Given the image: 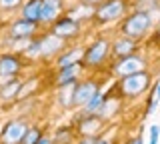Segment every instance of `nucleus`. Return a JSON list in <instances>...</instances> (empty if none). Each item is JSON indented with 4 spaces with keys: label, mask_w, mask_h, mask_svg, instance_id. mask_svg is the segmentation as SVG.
Returning a JSON list of instances; mask_svg holds the SVG:
<instances>
[{
    "label": "nucleus",
    "mask_w": 160,
    "mask_h": 144,
    "mask_svg": "<svg viewBox=\"0 0 160 144\" xmlns=\"http://www.w3.org/2000/svg\"><path fill=\"white\" fill-rule=\"evenodd\" d=\"M158 126H152L150 128V144H156V140H158Z\"/></svg>",
    "instance_id": "19"
},
{
    "label": "nucleus",
    "mask_w": 160,
    "mask_h": 144,
    "mask_svg": "<svg viewBox=\"0 0 160 144\" xmlns=\"http://www.w3.org/2000/svg\"><path fill=\"white\" fill-rule=\"evenodd\" d=\"M56 12H58V0H46V2H42V14H40V18L42 20H52L56 16Z\"/></svg>",
    "instance_id": "9"
},
{
    "label": "nucleus",
    "mask_w": 160,
    "mask_h": 144,
    "mask_svg": "<svg viewBox=\"0 0 160 144\" xmlns=\"http://www.w3.org/2000/svg\"><path fill=\"white\" fill-rule=\"evenodd\" d=\"M80 144H96V142H94L92 138H88V140H84V142H80Z\"/></svg>",
    "instance_id": "22"
},
{
    "label": "nucleus",
    "mask_w": 160,
    "mask_h": 144,
    "mask_svg": "<svg viewBox=\"0 0 160 144\" xmlns=\"http://www.w3.org/2000/svg\"><path fill=\"white\" fill-rule=\"evenodd\" d=\"M40 14H42V2H40V0H32V2H28L26 8H24V16H26V20H30V22H36L40 18Z\"/></svg>",
    "instance_id": "8"
},
{
    "label": "nucleus",
    "mask_w": 160,
    "mask_h": 144,
    "mask_svg": "<svg viewBox=\"0 0 160 144\" xmlns=\"http://www.w3.org/2000/svg\"><path fill=\"white\" fill-rule=\"evenodd\" d=\"M120 12H122V2H120V0H110V2L104 4L96 14L102 20H110V18H116Z\"/></svg>",
    "instance_id": "6"
},
{
    "label": "nucleus",
    "mask_w": 160,
    "mask_h": 144,
    "mask_svg": "<svg viewBox=\"0 0 160 144\" xmlns=\"http://www.w3.org/2000/svg\"><path fill=\"white\" fill-rule=\"evenodd\" d=\"M24 136H26V128H24L22 122H12V124H8L6 132H4V140H6L8 144L22 142Z\"/></svg>",
    "instance_id": "3"
},
{
    "label": "nucleus",
    "mask_w": 160,
    "mask_h": 144,
    "mask_svg": "<svg viewBox=\"0 0 160 144\" xmlns=\"http://www.w3.org/2000/svg\"><path fill=\"white\" fill-rule=\"evenodd\" d=\"M130 50H132V42H130V40H120L116 44V52L118 54H126V56H128Z\"/></svg>",
    "instance_id": "16"
},
{
    "label": "nucleus",
    "mask_w": 160,
    "mask_h": 144,
    "mask_svg": "<svg viewBox=\"0 0 160 144\" xmlns=\"http://www.w3.org/2000/svg\"><path fill=\"white\" fill-rule=\"evenodd\" d=\"M156 96L160 98V84H158V86H156Z\"/></svg>",
    "instance_id": "23"
},
{
    "label": "nucleus",
    "mask_w": 160,
    "mask_h": 144,
    "mask_svg": "<svg viewBox=\"0 0 160 144\" xmlns=\"http://www.w3.org/2000/svg\"><path fill=\"white\" fill-rule=\"evenodd\" d=\"M78 56H80V50H72V52H68L64 58H60V66H62V68H64V66H72V62L76 60Z\"/></svg>",
    "instance_id": "15"
},
{
    "label": "nucleus",
    "mask_w": 160,
    "mask_h": 144,
    "mask_svg": "<svg viewBox=\"0 0 160 144\" xmlns=\"http://www.w3.org/2000/svg\"><path fill=\"white\" fill-rule=\"evenodd\" d=\"M142 60L136 56H124V60L118 64V74H122V76H130V74H136L140 72V68H142Z\"/></svg>",
    "instance_id": "4"
},
{
    "label": "nucleus",
    "mask_w": 160,
    "mask_h": 144,
    "mask_svg": "<svg viewBox=\"0 0 160 144\" xmlns=\"http://www.w3.org/2000/svg\"><path fill=\"white\" fill-rule=\"evenodd\" d=\"M16 70H18V62L14 60V58L4 56L2 60H0V74H4V76H10V74H14Z\"/></svg>",
    "instance_id": "10"
},
{
    "label": "nucleus",
    "mask_w": 160,
    "mask_h": 144,
    "mask_svg": "<svg viewBox=\"0 0 160 144\" xmlns=\"http://www.w3.org/2000/svg\"><path fill=\"white\" fill-rule=\"evenodd\" d=\"M76 24H74L72 20H60L58 24H56V28H54V30H56V34H60V36H66V34H72V32H76Z\"/></svg>",
    "instance_id": "11"
},
{
    "label": "nucleus",
    "mask_w": 160,
    "mask_h": 144,
    "mask_svg": "<svg viewBox=\"0 0 160 144\" xmlns=\"http://www.w3.org/2000/svg\"><path fill=\"white\" fill-rule=\"evenodd\" d=\"M148 86V74L146 72H136V74H130V76H124L122 80V90L130 94V96H136L142 90H146Z\"/></svg>",
    "instance_id": "1"
},
{
    "label": "nucleus",
    "mask_w": 160,
    "mask_h": 144,
    "mask_svg": "<svg viewBox=\"0 0 160 144\" xmlns=\"http://www.w3.org/2000/svg\"><path fill=\"white\" fill-rule=\"evenodd\" d=\"M148 24H150V16L144 14V12H138V14H134V16H130L126 20V24H124V32L130 34V36H136V34H142L144 30H146Z\"/></svg>",
    "instance_id": "2"
},
{
    "label": "nucleus",
    "mask_w": 160,
    "mask_h": 144,
    "mask_svg": "<svg viewBox=\"0 0 160 144\" xmlns=\"http://www.w3.org/2000/svg\"><path fill=\"white\" fill-rule=\"evenodd\" d=\"M18 0H0V6H4V8H10V6H14Z\"/></svg>",
    "instance_id": "20"
},
{
    "label": "nucleus",
    "mask_w": 160,
    "mask_h": 144,
    "mask_svg": "<svg viewBox=\"0 0 160 144\" xmlns=\"http://www.w3.org/2000/svg\"><path fill=\"white\" fill-rule=\"evenodd\" d=\"M38 144H50V140H48V138H40Z\"/></svg>",
    "instance_id": "21"
},
{
    "label": "nucleus",
    "mask_w": 160,
    "mask_h": 144,
    "mask_svg": "<svg viewBox=\"0 0 160 144\" xmlns=\"http://www.w3.org/2000/svg\"><path fill=\"white\" fill-rule=\"evenodd\" d=\"M94 94H96V86H94L92 82H86V84H82V86L76 88L72 100H74V104H88V100Z\"/></svg>",
    "instance_id": "5"
},
{
    "label": "nucleus",
    "mask_w": 160,
    "mask_h": 144,
    "mask_svg": "<svg viewBox=\"0 0 160 144\" xmlns=\"http://www.w3.org/2000/svg\"><path fill=\"white\" fill-rule=\"evenodd\" d=\"M38 140H40V134H38L36 130H30V132H26V136H24L22 144H38Z\"/></svg>",
    "instance_id": "17"
},
{
    "label": "nucleus",
    "mask_w": 160,
    "mask_h": 144,
    "mask_svg": "<svg viewBox=\"0 0 160 144\" xmlns=\"http://www.w3.org/2000/svg\"><path fill=\"white\" fill-rule=\"evenodd\" d=\"M130 144H142V142H140V138H136V140H134V142H130Z\"/></svg>",
    "instance_id": "24"
},
{
    "label": "nucleus",
    "mask_w": 160,
    "mask_h": 144,
    "mask_svg": "<svg viewBox=\"0 0 160 144\" xmlns=\"http://www.w3.org/2000/svg\"><path fill=\"white\" fill-rule=\"evenodd\" d=\"M60 46V40H56V38H54V42H42V50H48V52H52V50H56V48Z\"/></svg>",
    "instance_id": "18"
},
{
    "label": "nucleus",
    "mask_w": 160,
    "mask_h": 144,
    "mask_svg": "<svg viewBox=\"0 0 160 144\" xmlns=\"http://www.w3.org/2000/svg\"><path fill=\"white\" fill-rule=\"evenodd\" d=\"M102 104H104V100H102V94H100V92L96 90V94H94V96L88 100L86 108H88V112H96V110H100V108H102Z\"/></svg>",
    "instance_id": "14"
},
{
    "label": "nucleus",
    "mask_w": 160,
    "mask_h": 144,
    "mask_svg": "<svg viewBox=\"0 0 160 144\" xmlns=\"http://www.w3.org/2000/svg\"><path fill=\"white\" fill-rule=\"evenodd\" d=\"M106 48H108V44L104 42V40H98L96 44H94L92 48L88 50V54H86V60L88 62H100L104 58V54H106Z\"/></svg>",
    "instance_id": "7"
},
{
    "label": "nucleus",
    "mask_w": 160,
    "mask_h": 144,
    "mask_svg": "<svg viewBox=\"0 0 160 144\" xmlns=\"http://www.w3.org/2000/svg\"><path fill=\"white\" fill-rule=\"evenodd\" d=\"M96 144H108V142H106V140H100V142H96Z\"/></svg>",
    "instance_id": "25"
},
{
    "label": "nucleus",
    "mask_w": 160,
    "mask_h": 144,
    "mask_svg": "<svg viewBox=\"0 0 160 144\" xmlns=\"http://www.w3.org/2000/svg\"><path fill=\"white\" fill-rule=\"evenodd\" d=\"M32 30H34V22H30V20L16 22V24H14V28H12L14 34H30Z\"/></svg>",
    "instance_id": "13"
},
{
    "label": "nucleus",
    "mask_w": 160,
    "mask_h": 144,
    "mask_svg": "<svg viewBox=\"0 0 160 144\" xmlns=\"http://www.w3.org/2000/svg\"><path fill=\"white\" fill-rule=\"evenodd\" d=\"M76 70H78V66L76 64H72V66H64L62 68V72H60V84H70L72 82V78L76 76Z\"/></svg>",
    "instance_id": "12"
}]
</instances>
